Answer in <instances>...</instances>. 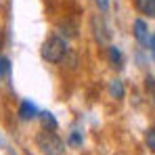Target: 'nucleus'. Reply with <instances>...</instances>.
<instances>
[{"label": "nucleus", "instance_id": "nucleus-3", "mask_svg": "<svg viewBox=\"0 0 155 155\" xmlns=\"http://www.w3.org/2000/svg\"><path fill=\"white\" fill-rule=\"evenodd\" d=\"M134 38H136L138 44H143V46H149V42H151L149 27H147V23H145L143 19H136V21H134Z\"/></svg>", "mask_w": 155, "mask_h": 155}, {"label": "nucleus", "instance_id": "nucleus-9", "mask_svg": "<svg viewBox=\"0 0 155 155\" xmlns=\"http://www.w3.org/2000/svg\"><path fill=\"white\" fill-rule=\"evenodd\" d=\"M145 88H147L149 97L153 99V103H155V78L153 76H147V78H145Z\"/></svg>", "mask_w": 155, "mask_h": 155}, {"label": "nucleus", "instance_id": "nucleus-1", "mask_svg": "<svg viewBox=\"0 0 155 155\" xmlns=\"http://www.w3.org/2000/svg\"><path fill=\"white\" fill-rule=\"evenodd\" d=\"M36 147L40 149L42 155H63L65 153V143L52 130H46V128L36 136Z\"/></svg>", "mask_w": 155, "mask_h": 155}, {"label": "nucleus", "instance_id": "nucleus-14", "mask_svg": "<svg viewBox=\"0 0 155 155\" xmlns=\"http://www.w3.org/2000/svg\"><path fill=\"white\" fill-rule=\"evenodd\" d=\"M149 48H151V52H153V59H155V34L151 36V42H149Z\"/></svg>", "mask_w": 155, "mask_h": 155}, {"label": "nucleus", "instance_id": "nucleus-11", "mask_svg": "<svg viewBox=\"0 0 155 155\" xmlns=\"http://www.w3.org/2000/svg\"><path fill=\"white\" fill-rule=\"evenodd\" d=\"M61 29H67V31H63V34H67V38H76V25L74 23H61Z\"/></svg>", "mask_w": 155, "mask_h": 155}, {"label": "nucleus", "instance_id": "nucleus-4", "mask_svg": "<svg viewBox=\"0 0 155 155\" xmlns=\"http://www.w3.org/2000/svg\"><path fill=\"white\" fill-rule=\"evenodd\" d=\"M36 115H40V113L36 111V107L29 103V101H23L21 107H19V117H21L23 122H27V120H31V117H36Z\"/></svg>", "mask_w": 155, "mask_h": 155}, {"label": "nucleus", "instance_id": "nucleus-6", "mask_svg": "<svg viewBox=\"0 0 155 155\" xmlns=\"http://www.w3.org/2000/svg\"><path fill=\"white\" fill-rule=\"evenodd\" d=\"M40 122H42V126L46 130H57V126H59L57 120L52 117V113H48V111H42L40 113Z\"/></svg>", "mask_w": 155, "mask_h": 155}, {"label": "nucleus", "instance_id": "nucleus-13", "mask_svg": "<svg viewBox=\"0 0 155 155\" xmlns=\"http://www.w3.org/2000/svg\"><path fill=\"white\" fill-rule=\"evenodd\" d=\"M97 2V6L101 8V11H107L109 8V0H94Z\"/></svg>", "mask_w": 155, "mask_h": 155}, {"label": "nucleus", "instance_id": "nucleus-12", "mask_svg": "<svg viewBox=\"0 0 155 155\" xmlns=\"http://www.w3.org/2000/svg\"><path fill=\"white\" fill-rule=\"evenodd\" d=\"M69 145H71V147H80V145H82V136H80V132H71V136H69Z\"/></svg>", "mask_w": 155, "mask_h": 155}, {"label": "nucleus", "instance_id": "nucleus-5", "mask_svg": "<svg viewBox=\"0 0 155 155\" xmlns=\"http://www.w3.org/2000/svg\"><path fill=\"white\" fill-rule=\"evenodd\" d=\"M134 4L143 15L155 17V0H134Z\"/></svg>", "mask_w": 155, "mask_h": 155}, {"label": "nucleus", "instance_id": "nucleus-8", "mask_svg": "<svg viewBox=\"0 0 155 155\" xmlns=\"http://www.w3.org/2000/svg\"><path fill=\"white\" fill-rule=\"evenodd\" d=\"M109 59H111V63H113L115 67L122 65V52H120L117 46H109Z\"/></svg>", "mask_w": 155, "mask_h": 155}, {"label": "nucleus", "instance_id": "nucleus-2", "mask_svg": "<svg viewBox=\"0 0 155 155\" xmlns=\"http://www.w3.org/2000/svg\"><path fill=\"white\" fill-rule=\"evenodd\" d=\"M40 52H42V59H44V61H48V63H61L69 51H67V44H65L63 38L51 36V38L44 40Z\"/></svg>", "mask_w": 155, "mask_h": 155}, {"label": "nucleus", "instance_id": "nucleus-10", "mask_svg": "<svg viewBox=\"0 0 155 155\" xmlns=\"http://www.w3.org/2000/svg\"><path fill=\"white\" fill-rule=\"evenodd\" d=\"M8 71H11V61L6 57H0V78L6 76Z\"/></svg>", "mask_w": 155, "mask_h": 155}, {"label": "nucleus", "instance_id": "nucleus-7", "mask_svg": "<svg viewBox=\"0 0 155 155\" xmlns=\"http://www.w3.org/2000/svg\"><path fill=\"white\" fill-rule=\"evenodd\" d=\"M109 92H111V97H115V99H124L122 80H111V82H109Z\"/></svg>", "mask_w": 155, "mask_h": 155}]
</instances>
